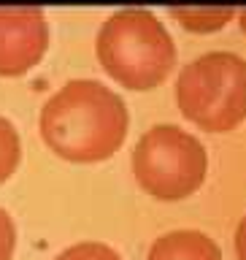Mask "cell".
Masks as SVG:
<instances>
[{
	"mask_svg": "<svg viewBox=\"0 0 246 260\" xmlns=\"http://www.w3.org/2000/svg\"><path fill=\"white\" fill-rule=\"evenodd\" d=\"M49 49V22L38 3H0V76H22Z\"/></svg>",
	"mask_w": 246,
	"mask_h": 260,
	"instance_id": "5",
	"label": "cell"
},
{
	"mask_svg": "<svg viewBox=\"0 0 246 260\" xmlns=\"http://www.w3.org/2000/svg\"><path fill=\"white\" fill-rule=\"evenodd\" d=\"M103 71L127 89H152L176 65V44L152 8L130 3L103 19L95 36Z\"/></svg>",
	"mask_w": 246,
	"mask_h": 260,
	"instance_id": "2",
	"label": "cell"
},
{
	"mask_svg": "<svg viewBox=\"0 0 246 260\" xmlns=\"http://www.w3.org/2000/svg\"><path fill=\"white\" fill-rule=\"evenodd\" d=\"M54 260H125L111 244L106 241H76L65 247Z\"/></svg>",
	"mask_w": 246,
	"mask_h": 260,
	"instance_id": "9",
	"label": "cell"
},
{
	"mask_svg": "<svg viewBox=\"0 0 246 260\" xmlns=\"http://www.w3.org/2000/svg\"><path fill=\"white\" fill-rule=\"evenodd\" d=\"M176 103L192 125L227 133L246 119V60L227 49L195 57L179 71Z\"/></svg>",
	"mask_w": 246,
	"mask_h": 260,
	"instance_id": "3",
	"label": "cell"
},
{
	"mask_svg": "<svg viewBox=\"0 0 246 260\" xmlns=\"http://www.w3.org/2000/svg\"><path fill=\"white\" fill-rule=\"evenodd\" d=\"M127 103L100 79H71L41 106L38 130L44 144L68 162L109 160L125 144Z\"/></svg>",
	"mask_w": 246,
	"mask_h": 260,
	"instance_id": "1",
	"label": "cell"
},
{
	"mask_svg": "<svg viewBox=\"0 0 246 260\" xmlns=\"http://www.w3.org/2000/svg\"><path fill=\"white\" fill-rule=\"evenodd\" d=\"M170 14L187 30L211 32L233 19L235 6L227 0H184V3H170Z\"/></svg>",
	"mask_w": 246,
	"mask_h": 260,
	"instance_id": "7",
	"label": "cell"
},
{
	"mask_svg": "<svg viewBox=\"0 0 246 260\" xmlns=\"http://www.w3.org/2000/svg\"><path fill=\"white\" fill-rule=\"evenodd\" d=\"M238 22H241V27H243V32H246V6L238 8Z\"/></svg>",
	"mask_w": 246,
	"mask_h": 260,
	"instance_id": "12",
	"label": "cell"
},
{
	"mask_svg": "<svg viewBox=\"0 0 246 260\" xmlns=\"http://www.w3.org/2000/svg\"><path fill=\"white\" fill-rule=\"evenodd\" d=\"M144 260H222V249L198 228H176L157 236Z\"/></svg>",
	"mask_w": 246,
	"mask_h": 260,
	"instance_id": "6",
	"label": "cell"
},
{
	"mask_svg": "<svg viewBox=\"0 0 246 260\" xmlns=\"http://www.w3.org/2000/svg\"><path fill=\"white\" fill-rule=\"evenodd\" d=\"M16 249V225L11 214L0 206V260H11Z\"/></svg>",
	"mask_w": 246,
	"mask_h": 260,
	"instance_id": "10",
	"label": "cell"
},
{
	"mask_svg": "<svg viewBox=\"0 0 246 260\" xmlns=\"http://www.w3.org/2000/svg\"><path fill=\"white\" fill-rule=\"evenodd\" d=\"M233 239H235V255H238V260H246V214L241 217Z\"/></svg>",
	"mask_w": 246,
	"mask_h": 260,
	"instance_id": "11",
	"label": "cell"
},
{
	"mask_svg": "<svg viewBox=\"0 0 246 260\" xmlns=\"http://www.w3.org/2000/svg\"><path fill=\"white\" fill-rule=\"evenodd\" d=\"M22 160V138L14 122L0 114V184L8 182L11 174L19 168Z\"/></svg>",
	"mask_w": 246,
	"mask_h": 260,
	"instance_id": "8",
	"label": "cell"
},
{
	"mask_svg": "<svg viewBox=\"0 0 246 260\" xmlns=\"http://www.w3.org/2000/svg\"><path fill=\"white\" fill-rule=\"evenodd\" d=\"M130 162L141 190L157 201L190 198L208 174V152L200 138L170 122L141 133Z\"/></svg>",
	"mask_w": 246,
	"mask_h": 260,
	"instance_id": "4",
	"label": "cell"
}]
</instances>
